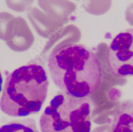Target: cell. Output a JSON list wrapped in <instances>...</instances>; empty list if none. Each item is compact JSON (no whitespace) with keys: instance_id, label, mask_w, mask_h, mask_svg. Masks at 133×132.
<instances>
[{"instance_id":"7a4b0ae2","label":"cell","mask_w":133,"mask_h":132,"mask_svg":"<svg viewBox=\"0 0 133 132\" xmlns=\"http://www.w3.org/2000/svg\"><path fill=\"white\" fill-rule=\"evenodd\" d=\"M49 80L42 65L23 66L5 79L0 99V109L5 114L23 117L38 113L48 96Z\"/></svg>"},{"instance_id":"8fae6325","label":"cell","mask_w":133,"mask_h":132,"mask_svg":"<svg viewBox=\"0 0 133 132\" xmlns=\"http://www.w3.org/2000/svg\"><path fill=\"white\" fill-rule=\"evenodd\" d=\"M2 84H3V78L2 74L0 72V92L1 91L2 89Z\"/></svg>"},{"instance_id":"6da1fadb","label":"cell","mask_w":133,"mask_h":132,"mask_svg":"<svg viewBox=\"0 0 133 132\" xmlns=\"http://www.w3.org/2000/svg\"><path fill=\"white\" fill-rule=\"evenodd\" d=\"M48 66L55 86L76 98L92 95L102 82L100 62L95 53L83 44H59L50 53Z\"/></svg>"},{"instance_id":"3957f363","label":"cell","mask_w":133,"mask_h":132,"mask_svg":"<svg viewBox=\"0 0 133 132\" xmlns=\"http://www.w3.org/2000/svg\"><path fill=\"white\" fill-rule=\"evenodd\" d=\"M39 126L41 132H91V102L59 91L44 109Z\"/></svg>"},{"instance_id":"8992f818","label":"cell","mask_w":133,"mask_h":132,"mask_svg":"<svg viewBox=\"0 0 133 132\" xmlns=\"http://www.w3.org/2000/svg\"><path fill=\"white\" fill-rule=\"evenodd\" d=\"M111 132H133V101H123L115 108L111 118Z\"/></svg>"},{"instance_id":"277c9868","label":"cell","mask_w":133,"mask_h":132,"mask_svg":"<svg viewBox=\"0 0 133 132\" xmlns=\"http://www.w3.org/2000/svg\"><path fill=\"white\" fill-rule=\"evenodd\" d=\"M107 63L116 76H133V28L127 29L115 37L107 50Z\"/></svg>"},{"instance_id":"30bf717a","label":"cell","mask_w":133,"mask_h":132,"mask_svg":"<svg viewBox=\"0 0 133 132\" xmlns=\"http://www.w3.org/2000/svg\"><path fill=\"white\" fill-rule=\"evenodd\" d=\"M126 19L131 26H133V3L130 4L126 11Z\"/></svg>"},{"instance_id":"ba28073f","label":"cell","mask_w":133,"mask_h":132,"mask_svg":"<svg viewBox=\"0 0 133 132\" xmlns=\"http://www.w3.org/2000/svg\"><path fill=\"white\" fill-rule=\"evenodd\" d=\"M0 132H39L35 120L31 118L11 121L0 126Z\"/></svg>"},{"instance_id":"9c48e42d","label":"cell","mask_w":133,"mask_h":132,"mask_svg":"<svg viewBox=\"0 0 133 132\" xmlns=\"http://www.w3.org/2000/svg\"><path fill=\"white\" fill-rule=\"evenodd\" d=\"M34 0H5L8 7L14 11L23 12L28 10Z\"/></svg>"},{"instance_id":"5b68a950","label":"cell","mask_w":133,"mask_h":132,"mask_svg":"<svg viewBox=\"0 0 133 132\" xmlns=\"http://www.w3.org/2000/svg\"><path fill=\"white\" fill-rule=\"evenodd\" d=\"M0 39L16 52L28 50L35 38L27 21L21 17H16L8 12H0Z\"/></svg>"},{"instance_id":"52a82bcc","label":"cell","mask_w":133,"mask_h":132,"mask_svg":"<svg viewBox=\"0 0 133 132\" xmlns=\"http://www.w3.org/2000/svg\"><path fill=\"white\" fill-rule=\"evenodd\" d=\"M27 16L33 28L42 37L51 38L58 29L57 21L36 7L29 9Z\"/></svg>"}]
</instances>
